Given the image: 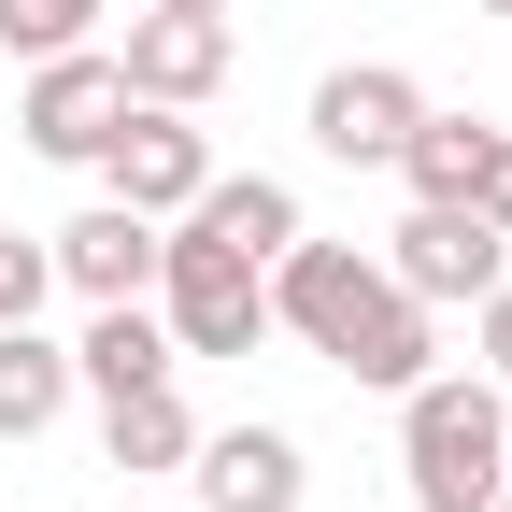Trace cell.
I'll return each mask as SVG.
<instances>
[{
	"label": "cell",
	"instance_id": "52a82bcc",
	"mask_svg": "<svg viewBox=\"0 0 512 512\" xmlns=\"http://www.w3.org/2000/svg\"><path fill=\"white\" fill-rule=\"evenodd\" d=\"M413 114H427V86L399 72V57H342L328 86H313V157H342V171H399V143H413Z\"/></svg>",
	"mask_w": 512,
	"mask_h": 512
},
{
	"label": "cell",
	"instance_id": "9a60e30c",
	"mask_svg": "<svg viewBox=\"0 0 512 512\" xmlns=\"http://www.w3.org/2000/svg\"><path fill=\"white\" fill-rule=\"evenodd\" d=\"M72 399H86V384H72V342H43V313L0 328V441H43Z\"/></svg>",
	"mask_w": 512,
	"mask_h": 512
},
{
	"label": "cell",
	"instance_id": "7a4b0ae2",
	"mask_svg": "<svg viewBox=\"0 0 512 512\" xmlns=\"http://www.w3.org/2000/svg\"><path fill=\"white\" fill-rule=\"evenodd\" d=\"M399 484H413V512H484L512 484V384L413 370L399 384Z\"/></svg>",
	"mask_w": 512,
	"mask_h": 512
},
{
	"label": "cell",
	"instance_id": "30bf717a",
	"mask_svg": "<svg viewBox=\"0 0 512 512\" xmlns=\"http://www.w3.org/2000/svg\"><path fill=\"white\" fill-rule=\"evenodd\" d=\"M43 256L72 299H157V214H128V200H86L72 228H43Z\"/></svg>",
	"mask_w": 512,
	"mask_h": 512
},
{
	"label": "cell",
	"instance_id": "2e32d148",
	"mask_svg": "<svg viewBox=\"0 0 512 512\" xmlns=\"http://www.w3.org/2000/svg\"><path fill=\"white\" fill-rule=\"evenodd\" d=\"M114 0H0V57H57V43H100Z\"/></svg>",
	"mask_w": 512,
	"mask_h": 512
},
{
	"label": "cell",
	"instance_id": "3957f363",
	"mask_svg": "<svg viewBox=\"0 0 512 512\" xmlns=\"http://www.w3.org/2000/svg\"><path fill=\"white\" fill-rule=\"evenodd\" d=\"M157 313H171V342L185 356H256L271 342V271H256L242 242H214V228H157Z\"/></svg>",
	"mask_w": 512,
	"mask_h": 512
},
{
	"label": "cell",
	"instance_id": "ac0fdd59",
	"mask_svg": "<svg viewBox=\"0 0 512 512\" xmlns=\"http://www.w3.org/2000/svg\"><path fill=\"white\" fill-rule=\"evenodd\" d=\"M470 356H484V384H512V271L470 299Z\"/></svg>",
	"mask_w": 512,
	"mask_h": 512
},
{
	"label": "cell",
	"instance_id": "44dd1931",
	"mask_svg": "<svg viewBox=\"0 0 512 512\" xmlns=\"http://www.w3.org/2000/svg\"><path fill=\"white\" fill-rule=\"evenodd\" d=\"M470 15H512V0H470Z\"/></svg>",
	"mask_w": 512,
	"mask_h": 512
},
{
	"label": "cell",
	"instance_id": "9c48e42d",
	"mask_svg": "<svg viewBox=\"0 0 512 512\" xmlns=\"http://www.w3.org/2000/svg\"><path fill=\"white\" fill-rule=\"evenodd\" d=\"M185 484H200V512H299V498H313V456H299V427L242 413V427H200Z\"/></svg>",
	"mask_w": 512,
	"mask_h": 512
},
{
	"label": "cell",
	"instance_id": "5b68a950",
	"mask_svg": "<svg viewBox=\"0 0 512 512\" xmlns=\"http://www.w3.org/2000/svg\"><path fill=\"white\" fill-rule=\"evenodd\" d=\"M370 256H384V285H413L427 313H456V299H484V285L512 271V242H498V228H484L470 200H413V214L384 228Z\"/></svg>",
	"mask_w": 512,
	"mask_h": 512
},
{
	"label": "cell",
	"instance_id": "6da1fadb",
	"mask_svg": "<svg viewBox=\"0 0 512 512\" xmlns=\"http://www.w3.org/2000/svg\"><path fill=\"white\" fill-rule=\"evenodd\" d=\"M271 342H299V356H328L342 384H384V399H399V384L441 356V313L413 285H384L370 242H313L299 228L271 256Z\"/></svg>",
	"mask_w": 512,
	"mask_h": 512
},
{
	"label": "cell",
	"instance_id": "5bb4252c",
	"mask_svg": "<svg viewBox=\"0 0 512 512\" xmlns=\"http://www.w3.org/2000/svg\"><path fill=\"white\" fill-rule=\"evenodd\" d=\"M185 228H214V242H242L256 271H271V256L299 242V185H285V171H214L200 200H185Z\"/></svg>",
	"mask_w": 512,
	"mask_h": 512
},
{
	"label": "cell",
	"instance_id": "e0dca14e",
	"mask_svg": "<svg viewBox=\"0 0 512 512\" xmlns=\"http://www.w3.org/2000/svg\"><path fill=\"white\" fill-rule=\"evenodd\" d=\"M43 299H57V256H43L29 228H0V328H29Z\"/></svg>",
	"mask_w": 512,
	"mask_h": 512
},
{
	"label": "cell",
	"instance_id": "ffe728a7",
	"mask_svg": "<svg viewBox=\"0 0 512 512\" xmlns=\"http://www.w3.org/2000/svg\"><path fill=\"white\" fill-rule=\"evenodd\" d=\"M171 15H228V0H171Z\"/></svg>",
	"mask_w": 512,
	"mask_h": 512
},
{
	"label": "cell",
	"instance_id": "8992f818",
	"mask_svg": "<svg viewBox=\"0 0 512 512\" xmlns=\"http://www.w3.org/2000/svg\"><path fill=\"white\" fill-rule=\"evenodd\" d=\"M214 185V143H200V114H171V100H128L114 114V143H100V200H128V214H185Z\"/></svg>",
	"mask_w": 512,
	"mask_h": 512
},
{
	"label": "cell",
	"instance_id": "7402d4cb",
	"mask_svg": "<svg viewBox=\"0 0 512 512\" xmlns=\"http://www.w3.org/2000/svg\"><path fill=\"white\" fill-rule=\"evenodd\" d=\"M484 512H512V484H498V498H484Z\"/></svg>",
	"mask_w": 512,
	"mask_h": 512
},
{
	"label": "cell",
	"instance_id": "ba28073f",
	"mask_svg": "<svg viewBox=\"0 0 512 512\" xmlns=\"http://www.w3.org/2000/svg\"><path fill=\"white\" fill-rule=\"evenodd\" d=\"M228 57H242V29H228V15H171V0H128V43H114L128 100H171V114H200V100L228 86Z\"/></svg>",
	"mask_w": 512,
	"mask_h": 512
},
{
	"label": "cell",
	"instance_id": "277c9868",
	"mask_svg": "<svg viewBox=\"0 0 512 512\" xmlns=\"http://www.w3.org/2000/svg\"><path fill=\"white\" fill-rule=\"evenodd\" d=\"M114 114H128V72H114V43H57V57H29V100H15L29 157H57V171H100Z\"/></svg>",
	"mask_w": 512,
	"mask_h": 512
},
{
	"label": "cell",
	"instance_id": "4fadbf2b",
	"mask_svg": "<svg viewBox=\"0 0 512 512\" xmlns=\"http://www.w3.org/2000/svg\"><path fill=\"white\" fill-rule=\"evenodd\" d=\"M498 143H512V128L498 114H413V143H399V185H413V200H470V185L498 171Z\"/></svg>",
	"mask_w": 512,
	"mask_h": 512
},
{
	"label": "cell",
	"instance_id": "8fae6325",
	"mask_svg": "<svg viewBox=\"0 0 512 512\" xmlns=\"http://www.w3.org/2000/svg\"><path fill=\"white\" fill-rule=\"evenodd\" d=\"M157 370H185L171 313L157 299H86V342H72V384H86V399H128V384H157Z\"/></svg>",
	"mask_w": 512,
	"mask_h": 512
},
{
	"label": "cell",
	"instance_id": "7c38bea8",
	"mask_svg": "<svg viewBox=\"0 0 512 512\" xmlns=\"http://www.w3.org/2000/svg\"><path fill=\"white\" fill-rule=\"evenodd\" d=\"M200 456V413H185V384H128V399H100V470H185Z\"/></svg>",
	"mask_w": 512,
	"mask_h": 512
},
{
	"label": "cell",
	"instance_id": "d6986e66",
	"mask_svg": "<svg viewBox=\"0 0 512 512\" xmlns=\"http://www.w3.org/2000/svg\"><path fill=\"white\" fill-rule=\"evenodd\" d=\"M470 214H484V228H498V242H512V143H498V171H484V185H470Z\"/></svg>",
	"mask_w": 512,
	"mask_h": 512
}]
</instances>
